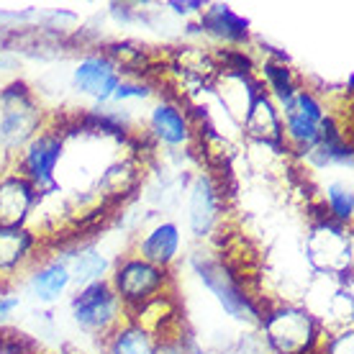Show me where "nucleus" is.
Wrapping results in <instances>:
<instances>
[{
  "instance_id": "obj_1",
  "label": "nucleus",
  "mask_w": 354,
  "mask_h": 354,
  "mask_svg": "<svg viewBox=\"0 0 354 354\" xmlns=\"http://www.w3.org/2000/svg\"><path fill=\"white\" fill-rule=\"evenodd\" d=\"M36 124H39V111L26 95V90L16 85L0 93V144L16 147L26 142L34 133Z\"/></svg>"
},
{
  "instance_id": "obj_11",
  "label": "nucleus",
  "mask_w": 354,
  "mask_h": 354,
  "mask_svg": "<svg viewBox=\"0 0 354 354\" xmlns=\"http://www.w3.org/2000/svg\"><path fill=\"white\" fill-rule=\"evenodd\" d=\"M203 26L208 28L211 34L221 36V39L241 41V39H247L249 21L236 16V13L231 8H226V6H213V8H208L203 13Z\"/></svg>"
},
{
  "instance_id": "obj_5",
  "label": "nucleus",
  "mask_w": 354,
  "mask_h": 354,
  "mask_svg": "<svg viewBox=\"0 0 354 354\" xmlns=\"http://www.w3.org/2000/svg\"><path fill=\"white\" fill-rule=\"evenodd\" d=\"M285 118H288V131L292 139L298 142H316L321 133V115L319 100L310 93H292L290 97H285Z\"/></svg>"
},
{
  "instance_id": "obj_21",
  "label": "nucleus",
  "mask_w": 354,
  "mask_h": 354,
  "mask_svg": "<svg viewBox=\"0 0 354 354\" xmlns=\"http://www.w3.org/2000/svg\"><path fill=\"white\" fill-rule=\"evenodd\" d=\"M144 95H149V90L139 88V85H118L113 93V97H118V100H124V97H144Z\"/></svg>"
},
{
  "instance_id": "obj_23",
  "label": "nucleus",
  "mask_w": 354,
  "mask_h": 354,
  "mask_svg": "<svg viewBox=\"0 0 354 354\" xmlns=\"http://www.w3.org/2000/svg\"><path fill=\"white\" fill-rule=\"evenodd\" d=\"M172 8H175L177 13H190V10L201 8V3H172Z\"/></svg>"
},
{
  "instance_id": "obj_15",
  "label": "nucleus",
  "mask_w": 354,
  "mask_h": 354,
  "mask_svg": "<svg viewBox=\"0 0 354 354\" xmlns=\"http://www.w3.org/2000/svg\"><path fill=\"white\" fill-rule=\"evenodd\" d=\"M247 129L252 133H257L262 139H277L280 136V126H277V115L270 108L265 97H257L254 106L249 108L247 115Z\"/></svg>"
},
{
  "instance_id": "obj_18",
  "label": "nucleus",
  "mask_w": 354,
  "mask_h": 354,
  "mask_svg": "<svg viewBox=\"0 0 354 354\" xmlns=\"http://www.w3.org/2000/svg\"><path fill=\"white\" fill-rule=\"evenodd\" d=\"M106 270V259L95 254V252H88V254H80L77 262H75V280L77 283H90L100 277V272Z\"/></svg>"
},
{
  "instance_id": "obj_12",
  "label": "nucleus",
  "mask_w": 354,
  "mask_h": 354,
  "mask_svg": "<svg viewBox=\"0 0 354 354\" xmlns=\"http://www.w3.org/2000/svg\"><path fill=\"white\" fill-rule=\"evenodd\" d=\"M216 221V193L208 180H198L193 187V198H190V223H193L195 234H205Z\"/></svg>"
},
{
  "instance_id": "obj_20",
  "label": "nucleus",
  "mask_w": 354,
  "mask_h": 354,
  "mask_svg": "<svg viewBox=\"0 0 354 354\" xmlns=\"http://www.w3.org/2000/svg\"><path fill=\"white\" fill-rule=\"evenodd\" d=\"M267 75H270V80H272V88L274 93L283 97H290L292 95V85H290V75H288V70L285 67H267Z\"/></svg>"
},
{
  "instance_id": "obj_22",
  "label": "nucleus",
  "mask_w": 354,
  "mask_h": 354,
  "mask_svg": "<svg viewBox=\"0 0 354 354\" xmlns=\"http://www.w3.org/2000/svg\"><path fill=\"white\" fill-rule=\"evenodd\" d=\"M328 354H352V334H342L337 342H331Z\"/></svg>"
},
{
  "instance_id": "obj_2",
  "label": "nucleus",
  "mask_w": 354,
  "mask_h": 354,
  "mask_svg": "<svg viewBox=\"0 0 354 354\" xmlns=\"http://www.w3.org/2000/svg\"><path fill=\"white\" fill-rule=\"evenodd\" d=\"M270 342L280 354H306L316 339V326L308 313L285 308L267 321Z\"/></svg>"
},
{
  "instance_id": "obj_16",
  "label": "nucleus",
  "mask_w": 354,
  "mask_h": 354,
  "mask_svg": "<svg viewBox=\"0 0 354 354\" xmlns=\"http://www.w3.org/2000/svg\"><path fill=\"white\" fill-rule=\"evenodd\" d=\"M28 239L26 231L18 229H0V267H13L18 259L28 252Z\"/></svg>"
},
{
  "instance_id": "obj_19",
  "label": "nucleus",
  "mask_w": 354,
  "mask_h": 354,
  "mask_svg": "<svg viewBox=\"0 0 354 354\" xmlns=\"http://www.w3.org/2000/svg\"><path fill=\"white\" fill-rule=\"evenodd\" d=\"M328 201H331V208L339 218H349L352 216V195L344 185H331L328 187Z\"/></svg>"
},
{
  "instance_id": "obj_24",
  "label": "nucleus",
  "mask_w": 354,
  "mask_h": 354,
  "mask_svg": "<svg viewBox=\"0 0 354 354\" xmlns=\"http://www.w3.org/2000/svg\"><path fill=\"white\" fill-rule=\"evenodd\" d=\"M151 354H185V352L175 344H165V346H160V349H154Z\"/></svg>"
},
{
  "instance_id": "obj_4",
  "label": "nucleus",
  "mask_w": 354,
  "mask_h": 354,
  "mask_svg": "<svg viewBox=\"0 0 354 354\" xmlns=\"http://www.w3.org/2000/svg\"><path fill=\"white\" fill-rule=\"evenodd\" d=\"M115 295L111 292V288L103 283H90L85 285L77 298L72 303L75 308V319L77 324H82L85 328H103L115 319Z\"/></svg>"
},
{
  "instance_id": "obj_7",
  "label": "nucleus",
  "mask_w": 354,
  "mask_h": 354,
  "mask_svg": "<svg viewBox=\"0 0 354 354\" xmlns=\"http://www.w3.org/2000/svg\"><path fill=\"white\" fill-rule=\"evenodd\" d=\"M75 85L97 100H108V97H113L115 88H118V75L111 62L90 57L75 70Z\"/></svg>"
},
{
  "instance_id": "obj_3",
  "label": "nucleus",
  "mask_w": 354,
  "mask_h": 354,
  "mask_svg": "<svg viewBox=\"0 0 354 354\" xmlns=\"http://www.w3.org/2000/svg\"><path fill=\"white\" fill-rule=\"evenodd\" d=\"M195 270H198V274H201V280L216 292V298L223 303V308L229 310L231 316L244 319V321H257L259 313L254 310V306L249 303V298L241 292V288L231 280V274L226 272L218 262H211V259H195Z\"/></svg>"
},
{
  "instance_id": "obj_13",
  "label": "nucleus",
  "mask_w": 354,
  "mask_h": 354,
  "mask_svg": "<svg viewBox=\"0 0 354 354\" xmlns=\"http://www.w3.org/2000/svg\"><path fill=\"white\" fill-rule=\"evenodd\" d=\"M70 277H72V272L67 270V265L54 262V265H46L44 270H39V272L34 274L31 290H34V295L41 298V301H54V298L70 285Z\"/></svg>"
},
{
  "instance_id": "obj_10",
  "label": "nucleus",
  "mask_w": 354,
  "mask_h": 354,
  "mask_svg": "<svg viewBox=\"0 0 354 354\" xmlns=\"http://www.w3.org/2000/svg\"><path fill=\"white\" fill-rule=\"evenodd\" d=\"M177 244H180L177 226L175 223H162L142 241L144 262H149V265H167L169 259L175 257Z\"/></svg>"
},
{
  "instance_id": "obj_8",
  "label": "nucleus",
  "mask_w": 354,
  "mask_h": 354,
  "mask_svg": "<svg viewBox=\"0 0 354 354\" xmlns=\"http://www.w3.org/2000/svg\"><path fill=\"white\" fill-rule=\"evenodd\" d=\"M31 185L21 177H8L0 183V229H16L26 218L31 205Z\"/></svg>"
},
{
  "instance_id": "obj_17",
  "label": "nucleus",
  "mask_w": 354,
  "mask_h": 354,
  "mask_svg": "<svg viewBox=\"0 0 354 354\" xmlns=\"http://www.w3.org/2000/svg\"><path fill=\"white\" fill-rule=\"evenodd\" d=\"M151 342L147 331L142 328H126L124 334H118L113 342V352L111 354H151Z\"/></svg>"
},
{
  "instance_id": "obj_6",
  "label": "nucleus",
  "mask_w": 354,
  "mask_h": 354,
  "mask_svg": "<svg viewBox=\"0 0 354 354\" xmlns=\"http://www.w3.org/2000/svg\"><path fill=\"white\" fill-rule=\"evenodd\" d=\"M162 272L154 265L144 262V259H131L126 262L118 274H115V285H118V292L124 295L126 301H144L149 298L151 292L160 290L162 285Z\"/></svg>"
},
{
  "instance_id": "obj_25",
  "label": "nucleus",
  "mask_w": 354,
  "mask_h": 354,
  "mask_svg": "<svg viewBox=\"0 0 354 354\" xmlns=\"http://www.w3.org/2000/svg\"><path fill=\"white\" fill-rule=\"evenodd\" d=\"M18 306V298H8V301H0V316H6L8 310H13Z\"/></svg>"
},
{
  "instance_id": "obj_9",
  "label": "nucleus",
  "mask_w": 354,
  "mask_h": 354,
  "mask_svg": "<svg viewBox=\"0 0 354 354\" xmlns=\"http://www.w3.org/2000/svg\"><path fill=\"white\" fill-rule=\"evenodd\" d=\"M59 157H62V144H59V139H54V136H39V139L28 147L26 167L34 180L49 183Z\"/></svg>"
},
{
  "instance_id": "obj_14",
  "label": "nucleus",
  "mask_w": 354,
  "mask_h": 354,
  "mask_svg": "<svg viewBox=\"0 0 354 354\" xmlns=\"http://www.w3.org/2000/svg\"><path fill=\"white\" fill-rule=\"evenodd\" d=\"M151 126L167 144H183L187 139V124L183 113L172 106H157L151 113Z\"/></svg>"
}]
</instances>
